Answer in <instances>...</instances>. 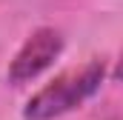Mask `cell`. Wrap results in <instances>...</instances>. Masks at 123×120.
<instances>
[{
  "label": "cell",
  "mask_w": 123,
  "mask_h": 120,
  "mask_svg": "<svg viewBox=\"0 0 123 120\" xmlns=\"http://www.w3.org/2000/svg\"><path fill=\"white\" fill-rule=\"evenodd\" d=\"M103 60L86 63L80 72H69L57 77L55 83H49L46 89H40L23 109L26 120H55L72 112L74 106H80L86 97H92L103 83Z\"/></svg>",
  "instance_id": "cell-1"
},
{
  "label": "cell",
  "mask_w": 123,
  "mask_h": 120,
  "mask_svg": "<svg viewBox=\"0 0 123 120\" xmlns=\"http://www.w3.org/2000/svg\"><path fill=\"white\" fill-rule=\"evenodd\" d=\"M63 52V37L57 29H37L29 40L23 43V49L17 52V57L9 66V83H26L31 77H37L43 69H49L57 54Z\"/></svg>",
  "instance_id": "cell-2"
}]
</instances>
